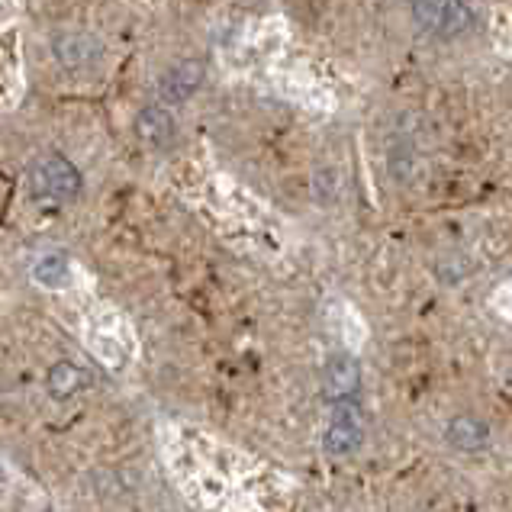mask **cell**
Listing matches in <instances>:
<instances>
[{"mask_svg":"<svg viewBox=\"0 0 512 512\" xmlns=\"http://www.w3.org/2000/svg\"><path fill=\"white\" fill-rule=\"evenodd\" d=\"M29 190H33V197L68 203L81 194V174L65 155L46 152L36 158L33 168H29Z\"/></svg>","mask_w":512,"mask_h":512,"instance_id":"cell-1","label":"cell"},{"mask_svg":"<svg viewBox=\"0 0 512 512\" xmlns=\"http://www.w3.org/2000/svg\"><path fill=\"white\" fill-rule=\"evenodd\" d=\"M413 20L419 29H426L435 39H455L471 29L474 10L467 4H455V0H445V4H416Z\"/></svg>","mask_w":512,"mask_h":512,"instance_id":"cell-2","label":"cell"},{"mask_svg":"<svg viewBox=\"0 0 512 512\" xmlns=\"http://www.w3.org/2000/svg\"><path fill=\"white\" fill-rule=\"evenodd\" d=\"M364 445V422H361V409L355 403H335L332 409V422L326 426L323 435V448L332 458H345L355 455V451Z\"/></svg>","mask_w":512,"mask_h":512,"instance_id":"cell-3","label":"cell"},{"mask_svg":"<svg viewBox=\"0 0 512 512\" xmlns=\"http://www.w3.org/2000/svg\"><path fill=\"white\" fill-rule=\"evenodd\" d=\"M52 52L62 68L84 71V68H94L100 58H104V42L94 33H62V36H55Z\"/></svg>","mask_w":512,"mask_h":512,"instance_id":"cell-4","label":"cell"},{"mask_svg":"<svg viewBox=\"0 0 512 512\" xmlns=\"http://www.w3.org/2000/svg\"><path fill=\"white\" fill-rule=\"evenodd\" d=\"M203 81H207V65L200 58H187V62H178L174 68H168L162 81H158V94H162L168 104H184V100L194 97Z\"/></svg>","mask_w":512,"mask_h":512,"instance_id":"cell-5","label":"cell"},{"mask_svg":"<svg viewBox=\"0 0 512 512\" xmlns=\"http://www.w3.org/2000/svg\"><path fill=\"white\" fill-rule=\"evenodd\" d=\"M361 387V364L351 355H332L323 368V390L332 403H348Z\"/></svg>","mask_w":512,"mask_h":512,"instance_id":"cell-6","label":"cell"},{"mask_svg":"<svg viewBox=\"0 0 512 512\" xmlns=\"http://www.w3.org/2000/svg\"><path fill=\"white\" fill-rule=\"evenodd\" d=\"M133 129L139 142L149 145V149H168V145L178 139V120H174V113L168 107H158V104L139 110Z\"/></svg>","mask_w":512,"mask_h":512,"instance_id":"cell-7","label":"cell"},{"mask_svg":"<svg viewBox=\"0 0 512 512\" xmlns=\"http://www.w3.org/2000/svg\"><path fill=\"white\" fill-rule=\"evenodd\" d=\"M490 426L480 416H471V413H464V416H455L445 426V438H448V445L451 448H458V451H484L490 445Z\"/></svg>","mask_w":512,"mask_h":512,"instance_id":"cell-8","label":"cell"},{"mask_svg":"<svg viewBox=\"0 0 512 512\" xmlns=\"http://www.w3.org/2000/svg\"><path fill=\"white\" fill-rule=\"evenodd\" d=\"M87 371L78 368V364H71V361H58L55 368L49 371V393L55 400H68V397H75V393L81 387H87Z\"/></svg>","mask_w":512,"mask_h":512,"instance_id":"cell-9","label":"cell"},{"mask_svg":"<svg viewBox=\"0 0 512 512\" xmlns=\"http://www.w3.org/2000/svg\"><path fill=\"white\" fill-rule=\"evenodd\" d=\"M416 149L409 142H400V145H393L390 155H387V171H390V178L397 181V184H406V181H413L416 178Z\"/></svg>","mask_w":512,"mask_h":512,"instance_id":"cell-10","label":"cell"},{"mask_svg":"<svg viewBox=\"0 0 512 512\" xmlns=\"http://www.w3.org/2000/svg\"><path fill=\"white\" fill-rule=\"evenodd\" d=\"M68 277H71V268H68V261L62 255H46L36 265V281L42 287H65Z\"/></svg>","mask_w":512,"mask_h":512,"instance_id":"cell-11","label":"cell"}]
</instances>
